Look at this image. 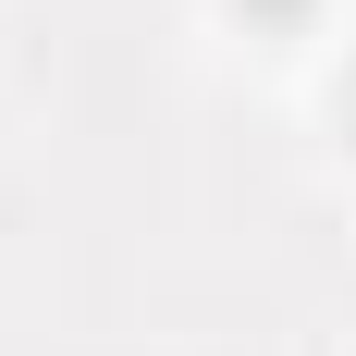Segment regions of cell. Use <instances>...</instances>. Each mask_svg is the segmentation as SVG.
<instances>
[{
	"label": "cell",
	"mask_w": 356,
	"mask_h": 356,
	"mask_svg": "<svg viewBox=\"0 0 356 356\" xmlns=\"http://www.w3.org/2000/svg\"><path fill=\"white\" fill-rule=\"evenodd\" d=\"M234 13H246V25H307L320 0H234Z\"/></svg>",
	"instance_id": "obj_1"
},
{
	"label": "cell",
	"mask_w": 356,
	"mask_h": 356,
	"mask_svg": "<svg viewBox=\"0 0 356 356\" xmlns=\"http://www.w3.org/2000/svg\"><path fill=\"white\" fill-rule=\"evenodd\" d=\"M344 123H356V62H344Z\"/></svg>",
	"instance_id": "obj_2"
}]
</instances>
